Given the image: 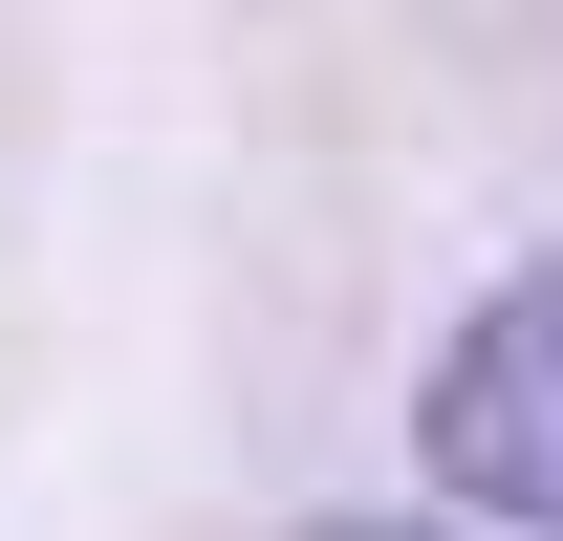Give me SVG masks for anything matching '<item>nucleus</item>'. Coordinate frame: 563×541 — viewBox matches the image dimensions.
Wrapping results in <instances>:
<instances>
[{
    "mask_svg": "<svg viewBox=\"0 0 563 541\" xmlns=\"http://www.w3.org/2000/svg\"><path fill=\"white\" fill-rule=\"evenodd\" d=\"M303 541H433V520H303Z\"/></svg>",
    "mask_w": 563,
    "mask_h": 541,
    "instance_id": "2",
    "label": "nucleus"
},
{
    "mask_svg": "<svg viewBox=\"0 0 563 541\" xmlns=\"http://www.w3.org/2000/svg\"><path fill=\"white\" fill-rule=\"evenodd\" d=\"M433 476H455V498H477V520H542L563 541V261L542 281H498L477 325L433 346Z\"/></svg>",
    "mask_w": 563,
    "mask_h": 541,
    "instance_id": "1",
    "label": "nucleus"
}]
</instances>
